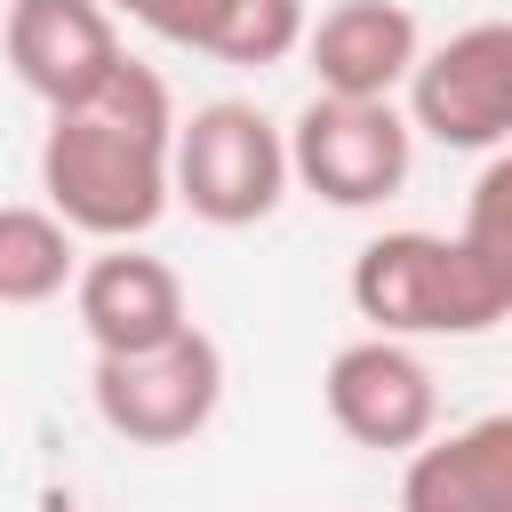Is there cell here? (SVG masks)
<instances>
[{"instance_id": "8992f818", "label": "cell", "mask_w": 512, "mask_h": 512, "mask_svg": "<svg viewBox=\"0 0 512 512\" xmlns=\"http://www.w3.org/2000/svg\"><path fill=\"white\" fill-rule=\"evenodd\" d=\"M408 128L448 152H496L512 144V24H464L408 72Z\"/></svg>"}, {"instance_id": "ba28073f", "label": "cell", "mask_w": 512, "mask_h": 512, "mask_svg": "<svg viewBox=\"0 0 512 512\" xmlns=\"http://www.w3.org/2000/svg\"><path fill=\"white\" fill-rule=\"evenodd\" d=\"M320 400H328V416H336L344 440L384 448V456L424 448L432 424H440V384H432V368H424L400 336H360V344H344V352L328 360V376H320Z\"/></svg>"}, {"instance_id": "8fae6325", "label": "cell", "mask_w": 512, "mask_h": 512, "mask_svg": "<svg viewBox=\"0 0 512 512\" xmlns=\"http://www.w3.org/2000/svg\"><path fill=\"white\" fill-rule=\"evenodd\" d=\"M400 512H512V408L408 448Z\"/></svg>"}, {"instance_id": "9a60e30c", "label": "cell", "mask_w": 512, "mask_h": 512, "mask_svg": "<svg viewBox=\"0 0 512 512\" xmlns=\"http://www.w3.org/2000/svg\"><path fill=\"white\" fill-rule=\"evenodd\" d=\"M104 8H112V16H128V24H144L152 40H176V48H200L224 0H104Z\"/></svg>"}, {"instance_id": "5b68a950", "label": "cell", "mask_w": 512, "mask_h": 512, "mask_svg": "<svg viewBox=\"0 0 512 512\" xmlns=\"http://www.w3.org/2000/svg\"><path fill=\"white\" fill-rule=\"evenodd\" d=\"M96 416L128 440V448H184L192 432H208L216 400H224V352L208 328H184L160 352L136 360H96L88 376Z\"/></svg>"}, {"instance_id": "9c48e42d", "label": "cell", "mask_w": 512, "mask_h": 512, "mask_svg": "<svg viewBox=\"0 0 512 512\" xmlns=\"http://www.w3.org/2000/svg\"><path fill=\"white\" fill-rule=\"evenodd\" d=\"M72 312H80L96 360H136V352H160V344H176V336L192 328L176 264L144 256L136 240H120V248H104V256L80 264Z\"/></svg>"}, {"instance_id": "7a4b0ae2", "label": "cell", "mask_w": 512, "mask_h": 512, "mask_svg": "<svg viewBox=\"0 0 512 512\" xmlns=\"http://www.w3.org/2000/svg\"><path fill=\"white\" fill-rule=\"evenodd\" d=\"M168 184L176 200L216 224V232H240V224H264L288 192V136L240 104V96H216L200 104L192 120H176V152H168Z\"/></svg>"}, {"instance_id": "30bf717a", "label": "cell", "mask_w": 512, "mask_h": 512, "mask_svg": "<svg viewBox=\"0 0 512 512\" xmlns=\"http://www.w3.org/2000/svg\"><path fill=\"white\" fill-rule=\"evenodd\" d=\"M424 56V32L400 0H336L312 32H304V64L320 80V96H360V104H392V88H408Z\"/></svg>"}, {"instance_id": "52a82bcc", "label": "cell", "mask_w": 512, "mask_h": 512, "mask_svg": "<svg viewBox=\"0 0 512 512\" xmlns=\"http://www.w3.org/2000/svg\"><path fill=\"white\" fill-rule=\"evenodd\" d=\"M0 48H8V72L48 104V120L96 104L104 80L128 64L120 24H112L104 0H8Z\"/></svg>"}, {"instance_id": "3957f363", "label": "cell", "mask_w": 512, "mask_h": 512, "mask_svg": "<svg viewBox=\"0 0 512 512\" xmlns=\"http://www.w3.org/2000/svg\"><path fill=\"white\" fill-rule=\"evenodd\" d=\"M408 168H416V128L400 104L312 96L288 128V184H304L328 208H376L408 184Z\"/></svg>"}, {"instance_id": "5bb4252c", "label": "cell", "mask_w": 512, "mask_h": 512, "mask_svg": "<svg viewBox=\"0 0 512 512\" xmlns=\"http://www.w3.org/2000/svg\"><path fill=\"white\" fill-rule=\"evenodd\" d=\"M304 32H312L304 0H224L216 24H208V40H200V56L264 72V64H288L304 48Z\"/></svg>"}, {"instance_id": "7c38bea8", "label": "cell", "mask_w": 512, "mask_h": 512, "mask_svg": "<svg viewBox=\"0 0 512 512\" xmlns=\"http://www.w3.org/2000/svg\"><path fill=\"white\" fill-rule=\"evenodd\" d=\"M80 280V248L64 232V216L32 208V200H0V304H48Z\"/></svg>"}, {"instance_id": "4fadbf2b", "label": "cell", "mask_w": 512, "mask_h": 512, "mask_svg": "<svg viewBox=\"0 0 512 512\" xmlns=\"http://www.w3.org/2000/svg\"><path fill=\"white\" fill-rule=\"evenodd\" d=\"M448 240H456V256H464L488 320H512V152H496V160L472 176L464 224H456Z\"/></svg>"}, {"instance_id": "277c9868", "label": "cell", "mask_w": 512, "mask_h": 512, "mask_svg": "<svg viewBox=\"0 0 512 512\" xmlns=\"http://www.w3.org/2000/svg\"><path fill=\"white\" fill-rule=\"evenodd\" d=\"M352 304L376 336H480L496 328L448 232H384L352 256Z\"/></svg>"}, {"instance_id": "6da1fadb", "label": "cell", "mask_w": 512, "mask_h": 512, "mask_svg": "<svg viewBox=\"0 0 512 512\" xmlns=\"http://www.w3.org/2000/svg\"><path fill=\"white\" fill-rule=\"evenodd\" d=\"M168 152H176V96L152 64L128 56L96 104L48 120V136H40L48 216H64V232H88L104 248L144 240L176 200Z\"/></svg>"}]
</instances>
